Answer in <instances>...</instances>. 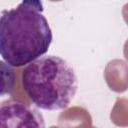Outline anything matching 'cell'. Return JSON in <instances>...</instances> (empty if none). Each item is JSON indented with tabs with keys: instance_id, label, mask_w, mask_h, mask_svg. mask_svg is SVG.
<instances>
[{
	"instance_id": "cell-2",
	"label": "cell",
	"mask_w": 128,
	"mask_h": 128,
	"mask_svg": "<svg viewBox=\"0 0 128 128\" xmlns=\"http://www.w3.org/2000/svg\"><path fill=\"white\" fill-rule=\"evenodd\" d=\"M77 76L63 58L46 55L27 64L22 71V86L35 106L59 110L69 106L77 91Z\"/></svg>"
},
{
	"instance_id": "cell-3",
	"label": "cell",
	"mask_w": 128,
	"mask_h": 128,
	"mask_svg": "<svg viewBox=\"0 0 128 128\" xmlns=\"http://www.w3.org/2000/svg\"><path fill=\"white\" fill-rule=\"evenodd\" d=\"M0 128H45V121L37 109L9 99L0 103Z\"/></svg>"
},
{
	"instance_id": "cell-1",
	"label": "cell",
	"mask_w": 128,
	"mask_h": 128,
	"mask_svg": "<svg viewBox=\"0 0 128 128\" xmlns=\"http://www.w3.org/2000/svg\"><path fill=\"white\" fill-rule=\"evenodd\" d=\"M53 36L39 1H22L0 16V56L20 67L45 54Z\"/></svg>"
},
{
	"instance_id": "cell-4",
	"label": "cell",
	"mask_w": 128,
	"mask_h": 128,
	"mask_svg": "<svg viewBox=\"0 0 128 128\" xmlns=\"http://www.w3.org/2000/svg\"><path fill=\"white\" fill-rule=\"evenodd\" d=\"M15 80V72L12 66L0 60V97L13 91Z\"/></svg>"
}]
</instances>
